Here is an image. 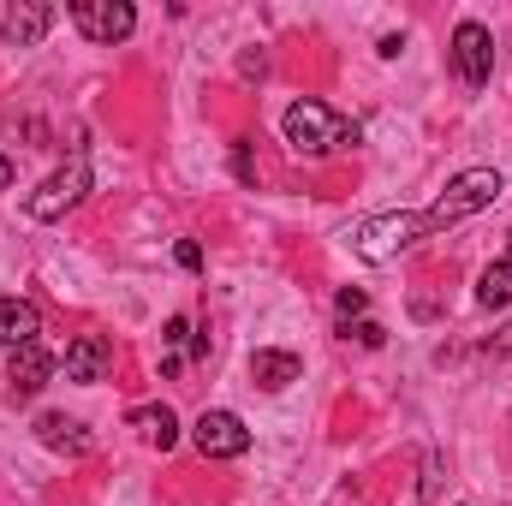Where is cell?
Here are the masks:
<instances>
[{
  "label": "cell",
  "instance_id": "52a82bcc",
  "mask_svg": "<svg viewBox=\"0 0 512 506\" xmlns=\"http://www.w3.org/2000/svg\"><path fill=\"white\" fill-rule=\"evenodd\" d=\"M191 441H197V453L203 459H239V453H251V429H245V417L239 411H203L197 423H191Z\"/></svg>",
  "mask_w": 512,
  "mask_h": 506
},
{
  "label": "cell",
  "instance_id": "d6986e66",
  "mask_svg": "<svg viewBox=\"0 0 512 506\" xmlns=\"http://www.w3.org/2000/svg\"><path fill=\"white\" fill-rule=\"evenodd\" d=\"M489 352H495V358H512V322H507V328H495V334H489Z\"/></svg>",
  "mask_w": 512,
  "mask_h": 506
},
{
  "label": "cell",
  "instance_id": "ffe728a7",
  "mask_svg": "<svg viewBox=\"0 0 512 506\" xmlns=\"http://www.w3.org/2000/svg\"><path fill=\"white\" fill-rule=\"evenodd\" d=\"M173 256H179V268H203V251H197L191 239H185V245H179V251H173Z\"/></svg>",
  "mask_w": 512,
  "mask_h": 506
},
{
  "label": "cell",
  "instance_id": "9c48e42d",
  "mask_svg": "<svg viewBox=\"0 0 512 506\" xmlns=\"http://www.w3.org/2000/svg\"><path fill=\"white\" fill-rule=\"evenodd\" d=\"M54 370H60V358L36 340V346H18L12 352V364H6V381H12V399H36L48 381H54Z\"/></svg>",
  "mask_w": 512,
  "mask_h": 506
},
{
  "label": "cell",
  "instance_id": "8992f818",
  "mask_svg": "<svg viewBox=\"0 0 512 506\" xmlns=\"http://www.w3.org/2000/svg\"><path fill=\"white\" fill-rule=\"evenodd\" d=\"M453 72L465 78V90H483L495 78V36H489V24L465 18L453 30Z\"/></svg>",
  "mask_w": 512,
  "mask_h": 506
},
{
  "label": "cell",
  "instance_id": "6da1fadb",
  "mask_svg": "<svg viewBox=\"0 0 512 506\" xmlns=\"http://www.w3.org/2000/svg\"><path fill=\"white\" fill-rule=\"evenodd\" d=\"M280 137H286V149L292 155H304V161H328V155H340V149H358L364 143V131L358 120H346V114H334L328 102H292L286 114H280Z\"/></svg>",
  "mask_w": 512,
  "mask_h": 506
},
{
  "label": "cell",
  "instance_id": "e0dca14e",
  "mask_svg": "<svg viewBox=\"0 0 512 506\" xmlns=\"http://www.w3.org/2000/svg\"><path fill=\"white\" fill-rule=\"evenodd\" d=\"M334 304H340V316L352 322V316H364V310H370V292H358V286H346V292H340Z\"/></svg>",
  "mask_w": 512,
  "mask_h": 506
},
{
  "label": "cell",
  "instance_id": "3957f363",
  "mask_svg": "<svg viewBox=\"0 0 512 506\" xmlns=\"http://www.w3.org/2000/svg\"><path fill=\"white\" fill-rule=\"evenodd\" d=\"M423 239H435L429 209H393V215H370V221L352 233V251L364 256V262H393L399 251H411V245H423Z\"/></svg>",
  "mask_w": 512,
  "mask_h": 506
},
{
  "label": "cell",
  "instance_id": "44dd1931",
  "mask_svg": "<svg viewBox=\"0 0 512 506\" xmlns=\"http://www.w3.org/2000/svg\"><path fill=\"white\" fill-rule=\"evenodd\" d=\"M435 489H441V459H429V477H423V501H435Z\"/></svg>",
  "mask_w": 512,
  "mask_h": 506
},
{
  "label": "cell",
  "instance_id": "9a60e30c",
  "mask_svg": "<svg viewBox=\"0 0 512 506\" xmlns=\"http://www.w3.org/2000/svg\"><path fill=\"white\" fill-rule=\"evenodd\" d=\"M477 304H483V310H512V256L489 262V268L477 274Z\"/></svg>",
  "mask_w": 512,
  "mask_h": 506
},
{
  "label": "cell",
  "instance_id": "2e32d148",
  "mask_svg": "<svg viewBox=\"0 0 512 506\" xmlns=\"http://www.w3.org/2000/svg\"><path fill=\"white\" fill-rule=\"evenodd\" d=\"M346 340H358V346H370V352H376V346L387 340V328H382V322H370V316H358V322H346Z\"/></svg>",
  "mask_w": 512,
  "mask_h": 506
},
{
  "label": "cell",
  "instance_id": "5bb4252c",
  "mask_svg": "<svg viewBox=\"0 0 512 506\" xmlns=\"http://www.w3.org/2000/svg\"><path fill=\"white\" fill-rule=\"evenodd\" d=\"M131 429L149 441V447H179V417H173V405H137L131 411Z\"/></svg>",
  "mask_w": 512,
  "mask_h": 506
},
{
  "label": "cell",
  "instance_id": "8fae6325",
  "mask_svg": "<svg viewBox=\"0 0 512 506\" xmlns=\"http://www.w3.org/2000/svg\"><path fill=\"white\" fill-rule=\"evenodd\" d=\"M36 441L54 447V453H66V459H84L90 453V429L78 417H66V411H42L36 417Z\"/></svg>",
  "mask_w": 512,
  "mask_h": 506
},
{
  "label": "cell",
  "instance_id": "ba28073f",
  "mask_svg": "<svg viewBox=\"0 0 512 506\" xmlns=\"http://www.w3.org/2000/svg\"><path fill=\"white\" fill-rule=\"evenodd\" d=\"M54 6H42V0H0V42L6 48H36L48 30H54Z\"/></svg>",
  "mask_w": 512,
  "mask_h": 506
},
{
  "label": "cell",
  "instance_id": "5b68a950",
  "mask_svg": "<svg viewBox=\"0 0 512 506\" xmlns=\"http://www.w3.org/2000/svg\"><path fill=\"white\" fill-rule=\"evenodd\" d=\"M66 18H72L90 42H102V48L126 42L131 30H137V6H131V0H72Z\"/></svg>",
  "mask_w": 512,
  "mask_h": 506
},
{
  "label": "cell",
  "instance_id": "7c38bea8",
  "mask_svg": "<svg viewBox=\"0 0 512 506\" xmlns=\"http://www.w3.org/2000/svg\"><path fill=\"white\" fill-rule=\"evenodd\" d=\"M298 376H304V358L298 352H274V346L251 352V387H262V393H280V387H292Z\"/></svg>",
  "mask_w": 512,
  "mask_h": 506
},
{
  "label": "cell",
  "instance_id": "30bf717a",
  "mask_svg": "<svg viewBox=\"0 0 512 506\" xmlns=\"http://www.w3.org/2000/svg\"><path fill=\"white\" fill-rule=\"evenodd\" d=\"M108 364H114V346H108L102 334H78V340L66 346V381H78V387L108 381Z\"/></svg>",
  "mask_w": 512,
  "mask_h": 506
},
{
  "label": "cell",
  "instance_id": "277c9868",
  "mask_svg": "<svg viewBox=\"0 0 512 506\" xmlns=\"http://www.w3.org/2000/svg\"><path fill=\"white\" fill-rule=\"evenodd\" d=\"M84 197H90V155H84V149H72V161H66L42 191H30V197H24V215H30V221H60V215H66V209H78Z\"/></svg>",
  "mask_w": 512,
  "mask_h": 506
},
{
  "label": "cell",
  "instance_id": "7a4b0ae2",
  "mask_svg": "<svg viewBox=\"0 0 512 506\" xmlns=\"http://www.w3.org/2000/svg\"><path fill=\"white\" fill-rule=\"evenodd\" d=\"M501 191H507V179H501L495 167H465V173H453V179H447V191L429 203V227H435V233H447V227H459V221L483 215L489 203H501Z\"/></svg>",
  "mask_w": 512,
  "mask_h": 506
},
{
  "label": "cell",
  "instance_id": "4fadbf2b",
  "mask_svg": "<svg viewBox=\"0 0 512 506\" xmlns=\"http://www.w3.org/2000/svg\"><path fill=\"white\" fill-rule=\"evenodd\" d=\"M36 334H42V316H36V304L30 298H6L0 292V346H36Z\"/></svg>",
  "mask_w": 512,
  "mask_h": 506
},
{
  "label": "cell",
  "instance_id": "ac0fdd59",
  "mask_svg": "<svg viewBox=\"0 0 512 506\" xmlns=\"http://www.w3.org/2000/svg\"><path fill=\"white\" fill-rule=\"evenodd\" d=\"M161 340H167V352H179V346H185V340H191V316H173V322H167V334H161Z\"/></svg>",
  "mask_w": 512,
  "mask_h": 506
},
{
  "label": "cell",
  "instance_id": "7402d4cb",
  "mask_svg": "<svg viewBox=\"0 0 512 506\" xmlns=\"http://www.w3.org/2000/svg\"><path fill=\"white\" fill-rule=\"evenodd\" d=\"M6 185H12V161L0 155V191H6Z\"/></svg>",
  "mask_w": 512,
  "mask_h": 506
}]
</instances>
